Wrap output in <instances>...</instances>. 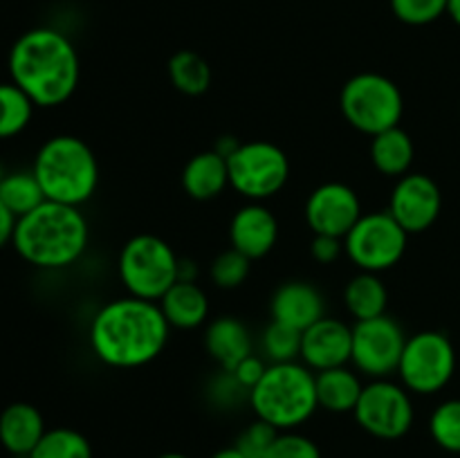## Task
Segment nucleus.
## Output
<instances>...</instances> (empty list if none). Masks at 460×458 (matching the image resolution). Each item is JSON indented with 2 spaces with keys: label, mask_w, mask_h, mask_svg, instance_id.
Masks as SVG:
<instances>
[{
  "label": "nucleus",
  "mask_w": 460,
  "mask_h": 458,
  "mask_svg": "<svg viewBox=\"0 0 460 458\" xmlns=\"http://www.w3.org/2000/svg\"><path fill=\"white\" fill-rule=\"evenodd\" d=\"M229 187L227 157L216 148L196 153L182 169V189L191 200L207 202Z\"/></svg>",
  "instance_id": "aec40b11"
},
{
  "label": "nucleus",
  "mask_w": 460,
  "mask_h": 458,
  "mask_svg": "<svg viewBox=\"0 0 460 458\" xmlns=\"http://www.w3.org/2000/svg\"><path fill=\"white\" fill-rule=\"evenodd\" d=\"M279 241V220L263 202H247L229 220V242L250 260L263 259Z\"/></svg>",
  "instance_id": "dca6fc26"
},
{
  "label": "nucleus",
  "mask_w": 460,
  "mask_h": 458,
  "mask_svg": "<svg viewBox=\"0 0 460 458\" xmlns=\"http://www.w3.org/2000/svg\"><path fill=\"white\" fill-rule=\"evenodd\" d=\"M272 321L286 323L304 332L319 319L326 317V301L323 295L308 281H286L274 290L270 301Z\"/></svg>",
  "instance_id": "f3484780"
},
{
  "label": "nucleus",
  "mask_w": 460,
  "mask_h": 458,
  "mask_svg": "<svg viewBox=\"0 0 460 458\" xmlns=\"http://www.w3.org/2000/svg\"><path fill=\"white\" fill-rule=\"evenodd\" d=\"M344 304L350 317L355 321L364 319H376L386 314L389 305V290L380 274L376 272H358L344 287Z\"/></svg>",
  "instance_id": "b1692460"
},
{
  "label": "nucleus",
  "mask_w": 460,
  "mask_h": 458,
  "mask_svg": "<svg viewBox=\"0 0 460 458\" xmlns=\"http://www.w3.org/2000/svg\"><path fill=\"white\" fill-rule=\"evenodd\" d=\"M440 209H443V193L429 175L409 171L407 175L395 180L389 214L402 225L409 236L427 232L438 220Z\"/></svg>",
  "instance_id": "ddd939ff"
},
{
  "label": "nucleus",
  "mask_w": 460,
  "mask_h": 458,
  "mask_svg": "<svg viewBox=\"0 0 460 458\" xmlns=\"http://www.w3.org/2000/svg\"><path fill=\"white\" fill-rule=\"evenodd\" d=\"M27 458H93V445L81 431L54 427L45 431L40 443Z\"/></svg>",
  "instance_id": "cd10ccee"
},
{
  "label": "nucleus",
  "mask_w": 460,
  "mask_h": 458,
  "mask_svg": "<svg viewBox=\"0 0 460 458\" xmlns=\"http://www.w3.org/2000/svg\"><path fill=\"white\" fill-rule=\"evenodd\" d=\"M301 337L304 332L286 323L272 321L261 335V350L270 364L299 362L301 359Z\"/></svg>",
  "instance_id": "c85d7f7f"
},
{
  "label": "nucleus",
  "mask_w": 460,
  "mask_h": 458,
  "mask_svg": "<svg viewBox=\"0 0 460 458\" xmlns=\"http://www.w3.org/2000/svg\"><path fill=\"white\" fill-rule=\"evenodd\" d=\"M117 269L128 295L157 304L180 281V256L164 238L137 233L121 247Z\"/></svg>",
  "instance_id": "423d86ee"
},
{
  "label": "nucleus",
  "mask_w": 460,
  "mask_h": 458,
  "mask_svg": "<svg viewBox=\"0 0 460 458\" xmlns=\"http://www.w3.org/2000/svg\"><path fill=\"white\" fill-rule=\"evenodd\" d=\"M449 0H391L395 18L407 25H429L447 13Z\"/></svg>",
  "instance_id": "2f4dec72"
},
{
  "label": "nucleus",
  "mask_w": 460,
  "mask_h": 458,
  "mask_svg": "<svg viewBox=\"0 0 460 458\" xmlns=\"http://www.w3.org/2000/svg\"><path fill=\"white\" fill-rule=\"evenodd\" d=\"M416 146L402 126L382 130L371 137V162L386 178H402L411 171Z\"/></svg>",
  "instance_id": "5701e85b"
},
{
  "label": "nucleus",
  "mask_w": 460,
  "mask_h": 458,
  "mask_svg": "<svg viewBox=\"0 0 460 458\" xmlns=\"http://www.w3.org/2000/svg\"><path fill=\"white\" fill-rule=\"evenodd\" d=\"M353 353V326L335 317H322L301 337V362L310 371L346 366Z\"/></svg>",
  "instance_id": "2eb2a0df"
},
{
  "label": "nucleus",
  "mask_w": 460,
  "mask_h": 458,
  "mask_svg": "<svg viewBox=\"0 0 460 458\" xmlns=\"http://www.w3.org/2000/svg\"><path fill=\"white\" fill-rule=\"evenodd\" d=\"M456 350L445 332L422 330L407 339L398 364L400 384L416 395H434L452 382Z\"/></svg>",
  "instance_id": "1a4fd4ad"
},
{
  "label": "nucleus",
  "mask_w": 460,
  "mask_h": 458,
  "mask_svg": "<svg viewBox=\"0 0 460 458\" xmlns=\"http://www.w3.org/2000/svg\"><path fill=\"white\" fill-rule=\"evenodd\" d=\"M353 416L373 438L400 440L411 431L416 409H413L411 393L402 384L385 377L364 384Z\"/></svg>",
  "instance_id": "9b49d317"
},
{
  "label": "nucleus",
  "mask_w": 460,
  "mask_h": 458,
  "mask_svg": "<svg viewBox=\"0 0 460 458\" xmlns=\"http://www.w3.org/2000/svg\"><path fill=\"white\" fill-rule=\"evenodd\" d=\"M88 241V220L79 207L45 200L18 218L12 245L34 268L63 269L84 256Z\"/></svg>",
  "instance_id": "7ed1b4c3"
},
{
  "label": "nucleus",
  "mask_w": 460,
  "mask_h": 458,
  "mask_svg": "<svg viewBox=\"0 0 460 458\" xmlns=\"http://www.w3.org/2000/svg\"><path fill=\"white\" fill-rule=\"evenodd\" d=\"M250 407L259 420L274 429H296L319 409L314 371L304 362L270 364L259 384L250 391Z\"/></svg>",
  "instance_id": "39448f33"
},
{
  "label": "nucleus",
  "mask_w": 460,
  "mask_h": 458,
  "mask_svg": "<svg viewBox=\"0 0 460 458\" xmlns=\"http://www.w3.org/2000/svg\"><path fill=\"white\" fill-rule=\"evenodd\" d=\"M310 254H313V259L317 260V263L332 265L341 254H344V238L314 233L313 245H310Z\"/></svg>",
  "instance_id": "e433bc0d"
},
{
  "label": "nucleus",
  "mask_w": 460,
  "mask_h": 458,
  "mask_svg": "<svg viewBox=\"0 0 460 458\" xmlns=\"http://www.w3.org/2000/svg\"><path fill=\"white\" fill-rule=\"evenodd\" d=\"M211 458H245V456H243V454L238 452V449L234 447V445H232V447H223V449H218V452H216L214 456H211Z\"/></svg>",
  "instance_id": "58836bf2"
},
{
  "label": "nucleus",
  "mask_w": 460,
  "mask_h": 458,
  "mask_svg": "<svg viewBox=\"0 0 460 458\" xmlns=\"http://www.w3.org/2000/svg\"><path fill=\"white\" fill-rule=\"evenodd\" d=\"M18 218L7 209L3 200H0V250H3L7 242L13 241V232H16Z\"/></svg>",
  "instance_id": "4c0bfd02"
},
{
  "label": "nucleus",
  "mask_w": 460,
  "mask_h": 458,
  "mask_svg": "<svg viewBox=\"0 0 460 458\" xmlns=\"http://www.w3.org/2000/svg\"><path fill=\"white\" fill-rule=\"evenodd\" d=\"M265 458H322V449L313 438L292 431H279Z\"/></svg>",
  "instance_id": "72a5a7b5"
},
{
  "label": "nucleus",
  "mask_w": 460,
  "mask_h": 458,
  "mask_svg": "<svg viewBox=\"0 0 460 458\" xmlns=\"http://www.w3.org/2000/svg\"><path fill=\"white\" fill-rule=\"evenodd\" d=\"M429 434L440 449L460 454V398L440 402L429 418Z\"/></svg>",
  "instance_id": "c756f323"
},
{
  "label": "nucleus",
  "mask_w": 460,
  "mask_h": 458,
  "mask_svg": "<svg viewBox=\"0 0 460 458\" xmlns=\"http://www.w3.org/2000/svg\"><path fill=\"white\" fill-rule=\"evenodd\" d=\"M171 326L160 304L119 296L97 310L90 321L88 339L94 357L111 368H139L162 355Z\"/></svg>",
  "instance_id": "f257e3e1"
},
{
  "label": "nucleus",
  "mask_w": 460,
  "mask_h": 458,
  "mask_svg": "<svg viewBox=\"0 0 460 458\" xmlns=\"http://www.w3.org/2000/svg\"><path fill=\"white\" fill-rule=\"evenodd\" d=\"M209 395L216 404H220V407H229V404L236 407L243 398L250 400V391L236 380V375H234L232 371H225V368H220L218 375L211 380Z\"/></svg>",
  "instance_id": "f704fd0d"
},
{
  "label": "nucleus",
  "mask_w": 460,
  "mask_h": 458,
  "mask_svg": "<svg viewBox=\"0 0 460 458\" xmlns=\"http://www.w3.org/2000/svg\"><path fill=\"white\" fill-rule=\"evenodd\" d=\"M157 458H189L187 454H180V452H166V454H160Z\"/></svg>",
  "instance_id": "a19ab883"
},
{
  "label": "nucleus",
  "mask_w": 460,
  "mask_h": 458,
  "mask_svg": "<svg viewBox=\"0 0 460 458\" xmlns=\"http://www.w3.org/2000/svg\"><path fill=\"white\" fill-rule=\"evenodd\" d=\"M268 366L270 364L265 362V357H259V355L252 353V355H247L243 362H238L236 366L232 368V373L236 375V380L241 382L247 391H252L256 384H259L261 377L265 375Z\"/></svg>",
  "instance_id": "c9c22d12"
},
{
  "label": "nucleus",
  "mask_w": 460,
  "mask_h": 458,
  "mask_svg": "<svg viewBox=\"0 0 460 458\" xmlns=\"http://www.w3.org/2000/svg\"><path fill=\"white\" fill-rule=\"evenodd\" d=\"M279 429H274L272 425H268L265 420L256 418L254 422L245 427V429L238 434L234 447L243 454L245 458H265V454L270 452L272 443L277 440Z\"/></svg>",
  "instance_id": "473e14b6"
},
{
  "label": "nucleus",
  "mask_w": 460,
  "mask_h": 458,
  "mask_svg": "<svg viewBox=\"0 0 460 458\" xmlns=\"http://www.w3.org/2000/svg\"><path fill=\"white\" fill-rule=\"evenodd\" d=\"M160 310L171 328L193 330L209 317V296L196 281H178L162 296Z\"/></svg>",
  "instance_id": "412c9836"
},
{
  "label": "nucleus",
  "mask_w": 460,
  "mask_h": 458,
  "mask_svg": "<svg viewBox=\"0 0 460 458\" xmlns=\"http://www.w3.org/2000/svg\"><path fill=\"white\" fill-rule=\"evenodd\" d=\"M407 242L409 233L389 209L371 211L362 214L344 236V254L359 272L382 274L402 260Z\"/></svg>",
  "instance_id": "9d476101"
},
{
  "label": "nucleus",
  "mask_w": 460,
  "mask_h": 458,
  "mask_svg": "<svg viewBox=\"0 0 460 458\" xmlns=\"http://www.w3.org/2000/svg\"><path fill=\"white\" fill-rule=\"evenodd\" d=\"M252 346H254L252 332L241 319L223 314V317H216L214 321L207 323V355L225 371H232L238 362L252 355Z\"/></svg>",
  "instance_id": "6ab92c4d"
},
{
  "label": "nucleus",
  "mask_w": 460,
  "mask_h": 458,
  "mask_svg": "<svg viewBox=\"0 0 460 458\" xmlns=\"http://www.w3.org/2000/svg\"><path fill=\"white\" fill-rule=\"evenodd\" d=\"M358 191L344 182H323L305 200V220L313 233L344 238L362 218Z\"/></svg>",
  "instance_id": "4468645a"
},
{
  "label": "nucleus",
  "mask_w": 460,
  "mask_h": 458,
  "mask_svg": "<svg viewBox=\"0 0 460 458\" xmlns=\"http://www.w3.org/2000/svg\"><path fill=\"white\" fill-rule=\"evenodd\" d=\"M229 187L247 202L277 196L290 178V160L281 146L265 139L238 144L227 155Z\"/></svg>",
  "instance_id": "6e6552de"
},
{
  "label": "nucleus",
  "mask_w": 460,
  "mask_h": 458,
  "mask_svg": "<svg viewBox=\"0 0 460 458\" xmlns=\"http://www.w3.org/2000/svg\"><path fill=\"white\" fill-rule=\"evenodd\" d=\"M31 171L45 200L81 207L97 191L99 162L88 142L76 135L49 137L36 153Z\"/></svg>",
  "instance_id": "20e7f679"
},
{
  "label": "nucleus",
  "mask_w": 460,
  "mask_h": 458,
  "mask_svg": "<svg viewBox=\"0 0 460 458\" xmlns=\"http://www.w3.org/2000/svg\"><path fill=\"white\" fill-rule=\"evenodd\" d=\"M45 420L30 402H13L0 413V445L12 456L27 458L45 436Z\"/></svg>",
  "instance_id": "a211bd4d"
},
{
  "label": "nucleus",
  "mask_w": 460,
  "mask_h": 458,
  "mask_svg": "<svg viewBox=\"0 0 460 458\" xmlns=\"http://www.w3.org/2000/svg\"><path fill=\"white\" fill-rule=\"evenodd\" d=\"M12 81L39 108H57L75 94L81 66L75 43L54 27H34L9 49Z\"/></svg>",
  "instance_id": "f03ea898"
},
{
  "label": "nucleus",
  "mask_w": 460,
  "mask_h": 458,
  "mask_svg": "<svg viewBox=\"0 0 460 458\" xmlns=\"http://www.w3.org/2000/svg\"><path fill=\"white\" fill-rule=\"evenodd\" d=\"M252 269V260L238 250L229 247V250L220 251L214 260H211L209 277L216 287L220 290H236L247 281Z\"/></svg>",
  "instance_id": "7c9ffc66"
},
{
  "label": "nucleus",
  "mask_w": 460,
  "mask_h": 458,
  "mask_svg": "<svg viewBox=\"0 0 460 458\" xmlns=\"http://www.w3.org/2000/svg\"><path fill=\"white\" fill-rule=\"evenodd\" d=\"M34 101L13 81L0 84V139L21 135L34 115Z\"/></svg>",
  "instance_id": "bb28decb"
},
{
  "label": "nucleus",
  "mask_w": 460,
  "mask_h": 458,
  "mask_svg": "<svg viewBox=\"0 0 460 458\" xmlns=\"http://www.w3.org/2000/svg\"><path fill=\"white\" fill-rule=\"evenodd\" d=\"M407 339L404 328L391 314L355 321L350 364L368 380H385L398 373Z\"/></svg>",
  "instance_id": "f8f14e48"
},
{
  "label": "nucleus",
  "mask_w": 460,
  "mask_h": 458,
  "mask_svg": "<svg viewBox=\"0 0 460 458\" xmlns=\"http://www.w3.org/2000/svg\"><path fill=\"white\" fill-rule=\"evenodd\" d=\"M340 108L355 130L373 137L382 130L400 126L404 99L394 79L377 72H359L341 88Z\"/></svg>",
  "instance_id": "0eeeda50"
},
{
  "label": "nucleus",
  "mask_w": 460,
  "mask_h": 458,
  "mask_svg": "<svg viewBox=\"0 0 460 458\" xmlns=\"http://www.w3.org/2000/svg\"><path fill=\"white\" fill-rule=\"evenodd\" d=\"M447 13H449V16H452V21L460 27V0H449Z\"/></svg>",
  "instance_id": "ea45409f"
},
{
  "label": "nucleus",
  "mask_w": 460,
  "mask_h": 458,
  "mask_svg": "<svg viewBox=\"0 0 460 458\" xmlns=\"http://www.w3.org/2000/svg\"><path fill=\"white\" fill-rule=\"evenodd\" d=\"M319 409L328 413H353L364 391L362 375L349 366L314 373Z\"/></svg>",
  "instance_id": "4be33fe9"
},
{
  "label": "nucleus",
  "mask_w": 460,
  "mask_h": 458,
  "mask_svg": "<svg viewBox=\"0 0 460 458\" xmlns=\"http://www.w3.org/2000/svg\"><path fill=\"white\" fill-rule=\"evenodd\" d=\"M169 79L178 92L200 97L211 85V67L193 49H180L169 58Z\"/></svg>",
  "instance_id": "393cba45"
},
{
  "label": "nucleus",
  "mask_w": 460,
  "mask_h": 458,
  "mask_svg": "<svg viewBox=\"0 0 460 458\" xmlns=\"http://www.w3.org/2000/svg\"><path fill=\"white\" fill-rule=\"evenodd\" d=\"M0 200L16 218H22L39 205H43L45 193L34 171H12L0 182Z\"/></svg>",
  "instance_id": "a878e982"
},
{
  "label": "nucleus",
  "mask_w": 460,
  "mask_h": 458,
  "mask_svg": "<svg viewBox=\"0 0 460 458\" xmlns=\"http://www.w3.org/2000/svg\"><path fill=\"white\" fill-rule=\"evenodd\" d=\"M4 175H7V173H4V169H3V164H0V182H3V178H4Z\"/></svg>",
  "instance_id": "79ce46f5"
}]
</instances>
